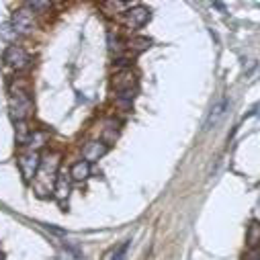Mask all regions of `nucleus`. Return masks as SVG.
I'll return each mask as SVG.
<instances>
[{
  "label": "nucleus",
  "instance_id": "f257e3e1",
  "mask_svg": "<svg viewBox=\"0 0 260 260\" xmlns=\"http://www.w3.org/2000/svg\"><path fill=\"white\" fill-rule=\"evenodd\" d=\"M31 111H33V101H31L25 84L17 86V90L11 92V117L19 123V121H25L31 115Z\"/></svg>",
  "mask_w": 260,
  "mask_h": 260
},
{
  "label": "nucleus",
  "instance_id": "f03ea898",
  "mask_svg": "<svg viewBox=\"0 0 260 260\" xmlns=\"http://www.w3.org/2000/svg\"><path fill=\"white\" fill-rule=\"evenodd\" d=\"M136 84H138V78L132 72V68L115 72V76H113V88L119 92V99H123V101H132L134 99Z\"/></svg>",
  "mask_w": 260,
  "mask_h": 260
},
{
  "label": "nucleus",
  "instance_id": "7ed1b4c3",
  "mask_svg": "<svg viewBox=\"0 0 260 260\" xmlns=\"http://www.w3.org/2000/svg\"><path fill=\"white\" fill-rule=\"evenodd\" d=\"M11 27L17 35H27L35 29V13L29 9V7H23L19 11H15L13 15V21H11Z\"/></svg>",
  "mask_w": 260,
  "mask_h": 260
},
{
  "label": "nucleus",
  "instance_id": "20e7f679",
  "mask_svg": "<svg viewBox=\"0 0 260 260\" xmlns=\"http://www.w3.org/2000/svg\"><path fill=\"white\" fill-rule=\"evenodd\" d=\"M3 59H5L7 66L13 68V70H23V68L29 66V61H31L29 53H27L25 47H21V45H9V47L5 49Z\"/></svg>",
  "mask_w": 260,
  "mask_h": 260
},
{
  "label": "nucleus",
  "instance_id": "39448f33",
  "mask_svg": "<svg viewBox=\"0 0 260 260\" xmlns=\"http://www.w3.org/2000/svg\"><path fill=\"white\" fill-rule=\"evenodd\" d=\"M39 166H41L39 152H25L23 156H19V170H21V174H23V178L27 182H31L37 176Z\"/></svg>",
  "mask_w": 260,
  "mask_h": 260
},
{
  "label": "nucleus",
  "instance_id": "423d86ee",
  "mask_svg": "<svg viewBox=\"0 0 260 260\" xmlns=\"http://www.w3.org/2000/svg\"><path fill=\"white\" fill-rule=\"evenodd\" d=\"M150 21V11L146 9V7H132L127 13H125V17H123V25L129 29V31H136V29H142L146 23Z\"/></svg>",
  "mask_w": 260,
  "mask_h": 260
},
{
  "label": "nucleus",
  "instance_id": "0eeeda50",
  "mask_svg": "<svg viewBox=\"0 0 260 260\" xmlns=\"http://www.w3.org/2000/svg\"><path fill=\"white\" fill-rule=\"evenodd\" d=\"M70 190H72V176L59 172V174L55 176V184H53V197H55L59 203H63V201L70 197Z\"/></svg>",
  "mask_w": 260,
  "mask_h": 260
},
{
  "label": "nucleus",
  "instance_id": "6e6552de",
  "mask_svg": "<svg viewBox=\"0 0 260 260\" xmlns=\"http://www.w3.org/2000/svg\"><path fill=\"white\" fill-rule=\"evenodd\" d=\"M57 166H59V154L57 152H49L45 158H41V166H39V174L45 176V178H53L57 172Z\"/></svg>",
  "mask_w": 260,
  "mask_h": 260
},
{
  "label": "nucleus",
  "instance_id": "1a4fd4ad",
  "mask_svg": "<svg viewBox=\"0 0 260 260\" xmlns=\"http://www.w3.org/2000/svg\"><path fill=\"white\" fill-rule=\"evenodd\" d=\"M107 152H109V146H107L105 142H88V144L84 146V150H82V156H84L86 162H96V160H101Z\"/></svg>",
  "mask_w": 260,
  "mask_h": 260
},
{
  "label": "nucleus",
  "instance_id": "9d476101",
  "mask_svg": "<svg viewBox=\"0 0 260 260\" xmlns=\"http://www.w3.org/2000/svg\"><path fill=\"white\" fill-rule=\"evenodd\" d=\"M225 109H228V101H219V103L211 109V113H209V117H207V121H205V129H213V127L219 123V119L225 115Z\"/></svg>",
  "mask_w": 260,
  "mask_h": 260
},
{
  "label": "nucleus",
  "instance_id": "9b49d317",
  "mask_svg": "<svg viewBox=\"0 0 260 260\" xmlns=\"http://www.w3.org/2000/svg\"><path fill=\"white\" fill-rule=\"evenodd\" d=\"M246 244H248L250 250H258V248H260V221H252V223L248 225Z\"/></svg>",
  "mask_w": 260,
  "mask_h": 260
},
{
  "label": "nucleus",
  "instance_id": "f8f14e48",
  "mask_svg": "<svg viewBox=\"0 0 260 260\" xmlns=\"http://www.w3.org/2000/svg\"><path fill=\"white\" fill-rule=\"evenodd\" d=\"M70 176H72V180H78V182L86 180L90 176V162H86V160L76 162L72 166V170H70Z\"/></svg>",
  "mask_w": 260,
  "mask_h": 260
},
{
  "label": "nucleus",
  "instance_id": "ddd939ff",
  "mask_svg": "<svg viewBox=\"0 0 260 260\" xmlns=\"http://www.w3.org/2000/svg\"><path fill=\"white\" fill-rule=\"evenodd\" d=\"M45 144H47V134H45V132H39V129H33V134H31V138H29V142H27L29 152H37V150L43 148Z\"/></svg>",
  "mask_w": 260,
  "mask_h": 260
},
{
  "label": "nucleus",
  "instance_id": "4468645a",
  "mask_svg": "<svg viewBox=\"0 0 260 260\" xmlns=\"http://www.w3.org/2000/svg\"><path fill=\"white\" fill-rule=\"evenodd\" d=\"M31 134H33V132L29 129V125H27L25 121H19V123H17V142H19L21 146H27Z\"/></svg>",
  "mask_w": 260,
  "mask_h": 260
},
{
  "label": "nucleus",
  "instance_id": "2eb2a0df",
  "mask_svg": "<svg viewBox=\"0 0 260 260\" xmlns=\"http://www.w3.org/2000/svg\"><path fill=\"white\" fill-rule=\"evenodd\" d=\"M127 45H129V49H132L134 53H142V51H146V49L152 45V41H150L148 37H136V39L129 41Z\"/></svg>",
  "mask_w": 260,
  "mask_h": 260
},
{
  "label": "nucleus",
  "instance_id": "dca6fc26",
  "mask_svg": "<svg viewBox=\"0 0 260 260\" xmlns=\"http://www.w3.org/2000/svg\"><path fill=\"white\" fill-rule=\"evenodd\" d=\"M33 13H47L51 9V3H41V0H33V3L27 5Z\"/></svg>",
  "mask_w": 260,
  "mask_h": 260
},
{
  "label": "nucleus",
  "instance_id": "f3484780",
  "mask_svg": "<svg viewBox=\"0 0 260 260\" xmlns=\"http://www.w3.org/2000/svg\"><path fill=\"white\" fill-rule=\"evenodd\" d=\"M129 246H132V240H127V242H123L117 250H115V254H113V260H123L125 258V254H127V250H129Z\"/></svg>",
  "mask_w": 260,
  "mask_h": 260
},
{
  "label": "nucleus",
  "instance_id": "a211bd4d",
  "mask_svg": "<svg viewBox=\"0 0 260 260\" xmlns=\"http://www.w3.org/2000/svg\"><path fill=\"white\" fill-rule=\"evenodd\" d=\"M246 260H260V250H250L246 254Z\"/></svg>",
  "mask_w": 260,
  "mask_h": 260
},
{
  "label": "nucleus",
  "instance_id": "6ab92c4d",
  "mask_svg": "<svg viewBox=\"0 0 260 260\" xmlns=\"http://www.w3.org/2000/svg\"><path fill=\"white\" fill-rule=\"evenodd\" d=\"M213 7H215V9H219V11H225V7H223V5H221V3H215V5H213Z\"/></svg>",
  "mask_w": 260,
  "mask_h": 260
},
{
  "label": "nucleus",
  "instance_id": "aec40b11",
  "mask_svg": "<svg viewBox=\"0 0 260 260\" xmlns=\"http://www.w3.org/2000/svg\"><path fill=\"white\" fill-rule=\"evenodd\" d=\"M0 260H5V254L3 252H0Z\"/></svg>",
  "mask_w": 260,
  "mask_h": 260
}]
</instances>
